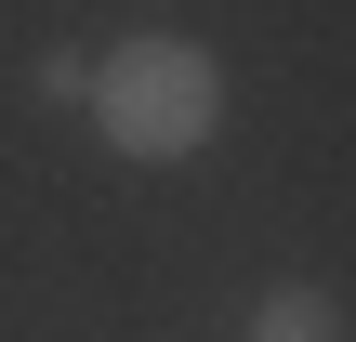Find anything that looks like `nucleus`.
<instances>
[{"instance_id": "1", "label": "nucleus", "mask_w": 356, "mask_h": 342, "mask_svg": "<svg viewBox=\"0 0 356 342\" xmlns=\"http://www.w3.org/2000/svg\"><path fill=\"white\" fill-rule=\"evenodd\" d=\"M79 105H92V132H106L119 158H185V145H211V119H225V66H211L198 40L145 26V40H119V53L79 79Z\"/></svg>"}, {"instance_id": "2", "label": "nucleus", "mask_w": 356, "mask_h": 342, "mask_svg": "<svg viewBox=\"0 0 356 342\" xmlns=\"http://www.w3.org/2000/svg\"><path fill=\"white\" fill-rule=\"evenodd\" d=\"M251 342H343V303H330V290H277V303L251 316Z\"/></svg>"}]
</instances>
